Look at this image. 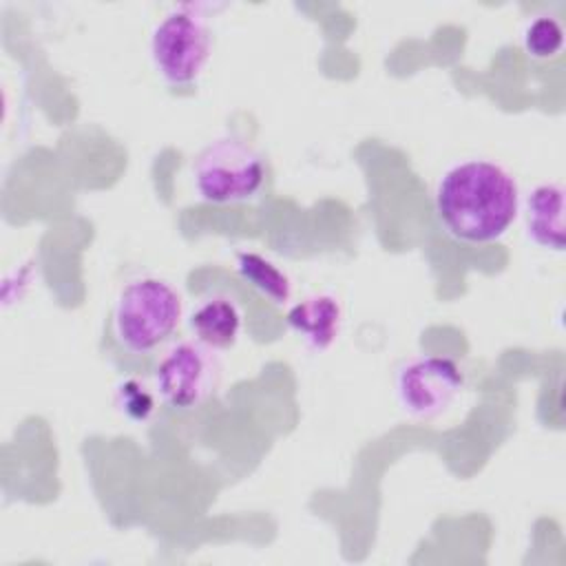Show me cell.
I'll return each instance as SVG.
<instances>
[{
    "mask_svg": "<svg viewBox=\"0 0 566 566\" xmlns=\"http://www.w3.org/2000/svg\"><path fill=\"white\" fill-rule=\"evenodd\" d=\"M433 208L442 230L455 241L484 245L500 241L522 208L520 184L491 159H464L436 181Z\"/></svg>",
    "mask_w": 566,
    "mask_h": 566,
    "instance_id": "1",
    "label": "cell"
},
{
    "mask_svg": "<svg viewBox=\"0 0 566 566\" xmlns=\"http://www.w3.org/2000/svg\"><path fill=\"white\" fill-rule=\"evenodd\" d=\"M181 294L161 276H137L124 283L108 314V336L130 356L146 358L179 329Z\"/></svg>",
    "mask_w": 566,
    "mask_h": 566,
    "instance_id": "2",
    "label": "cell"
},
{
    "mask_svg": "<svg viewBox=\"0 0 566 566\" xmlns=\"http://www.w3.org/2000/svg\"><path fill=\"white\" fill-rule=\"evenodd\" d=\"M263 155L237 135L208 142L190 161V181L197 197L212 206L250 203L265 186Z\"/></svg>",
    "mask_w": 566,
    "mask_h": 566,
    "instance_id": "3",
    "label": "cell"
},
{
    "mask_svg": "<svg viewBox=\"0 0 566 566\" xmlns=\"http://www.w3.org/2000/svg\"><path fill=\"white\" fill-rule=\"evenodd\" d=\"M210 55L212 29L199 4L172 7L150 33L153 66L168 86L195 84Z\"/></svg>",
    "mask_w": 566,
    "mask_h": 566,
    "instance_id": "4",
    "label": "cell"
},
{
    "mask_svg": "<svg viewBox=\"0 0 566 566\" xmlns=\"http://www.w3.org/2000/svg\"><path fill=\"white\" fill-rule=\"evenodd\" d=\"M155 391L172 411H192L201 407L219 387L221 363L217 352L192 340L172 343L155 365Z\"/></svg>",
    "mask_w": 566,
    "mask_h": 566,
    "instance_id": "5",
    "label": "cell"
},
{
    "mask_svg": "<svg viewBox=\"0 0 566 566\" xmlns=\"http://www.w3.org/2000/svg\"><path fill=\"white\" fill-rule=\"evenodd\" d=\"M464 374L449 356L422 354L405 360L396 371V400L416 420L442 416L460 396Z\"/></svg>",
    "mask_w": 566,
    "mask_h": 566,
    "instance_id": "6",
    "label": "cell"
},
{
    "mask_svg": "<svg viewBox=\"0 0 566 566\" xmlns=\"http://www.w3.org/2000/svg\"><path fill=\"white\" fill-rule=\"evenodd\" d=\"M526 237L544 250H564V188L557 181L537 184L522 201Z\"/></svg>",
    "mask_w": 566,
    "mask_h": 566,
    "instance_id": "7",
    "label": "cell"
},
{
    "mask_svg": "<svg viewBox=\"0 0 566 566\" xmlns=\"http://www.w3.org/2000/svg\"><path fill=\"white\" fill-rule=\"evenodd\" d=\"M188 327L210 349H230L241 336L243 312L230 296L212 294L190 310Z\"/></svg>",
    "mask_w": 566,
    "mask_h": 566,
    "instance_id": "8",
    "label": "cell"
},
{
    "mask_svg": "<svg viewBox=\"0 0 566 566\" xmlns=\"http://www.w3.org/2000/svg\"><path fill=\"white\" fill-rule=\"evenodd\" d=\"M285 323L307 347L323 352L332 347L340 334L343 310L334 296L314 294L294 303L285 314Z\"/></svg>",
    "mask_w": 566,
    "mask_h": 566,
    "instance_id": "9",
    "label": "cell"
},
{
    "mask_svg": "<svg viewBox=\"0 0 566 566\" xmlns=\"http://www.w3.org/2000/svg\"><path fill=\"white\" fill-rule=\"evenodd\" d=\"M237 272L248 285H252L272 305H285L292 298L290 276L274 261L265 259L259 252H252V250L237 252Z\"/></svg>",
    "mask_w": 566,
    "mask_h": 566,
    "instance_id": "10",
    "label": "cell"
},
{
    "mask_svg": "<svg viewBox=\"0 0 566 566\" xmlns=\"http://www.w3.org/2000/svg\"><path fill=\"white\" fill-rule=\"evenodd\" d=\"M524 51L535 60L555 57L564 44V29L553 15L533 18L522 33Z\"/></svg>",
    "mask_w": 566,
    "mask_h": 566,
    "instance_id": "11",
    "label": "cell"
},
{
    "mask_svg": "<svg viewBox=\"0 0 566 566\" xmlns=\"http://www.w3.org/2000/svg\"><path fill=\"white\" fill-rule=\"evenodd\" d=\"M115 405L119 411L130 418L133 422H144L153 416L155 411V398L153 394L135 378H126L124 382L117 385L115 391Z\"/></svg>",
    "mask_w": 566,
    "mask_h": 566,
    "instance_id": "12",
    "label": "cell"
}]
</instances>
